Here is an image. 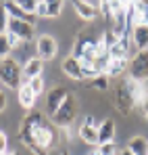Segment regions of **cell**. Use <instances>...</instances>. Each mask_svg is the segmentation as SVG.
<instances>
[{"instance_id":"8d00e7d4","label":"cell","mask_w":148,"mask_h":155,"mask_svg":"<svg viewBox=\"0 0 148 155\" xmlns=\"http://www.w3.org/2000/svg\"><path fill=\"white\" fill-rule=\"evenodd\" d=\"M6 155H21L19 151H11V153H6Z\"/></svg>"},{"instance_id":"52a82bcc","label":"cell","mask_w":148,"mask_h":155,"mask_svg":"<svg viewBox=\"0 0 148 155\" xmlns=\"http://www.w3.org/2000/svg\"><path fill=\"white\" fill-rule=\"evenodd\" d=\"M77 134H79V138H81L83 143H88V145H92V147H98V124H96L94 115H86V117H83V122H81V126L77 130Z\"/></svg>"},{"instance_id":"74e56055","label":"cell","mask_w":148,"mask_h":155,"mask_svg":"<svg viewBox=\"0 0 148 155\" xmlns=\"http://www.w3.org/2000/svg\"><path fill=\"white\" fill-rule=\"evenodd\" d=\"M63 155H69V153H63Z\"/></svg>"},{"instance_id":"d6a6232c","label":"cell","mask_w":148,"mask_h":155,"mask_svg":"<svg viewBox=\"0 0 148 155\" xmlns=\"http://www.w3.org/2000/svg\"><path fill=\"white\" fill-rule=\"evenodd\" d=\"M61 136H63L65 140H69V138H71V130H69V126H65V128H61Z\"/></svg>"},{"instance_id":"9a60e30c","label":"cell","mask_w":148,"mask_h":155,"mask_svg":"<svg viewBox=\"0 0 148 155\" xmlns=\"http://www.w3.org/2000/svg\"><path fill=\"white\" fill-rule=\"evenodd\" d=\"M73 8L83 21H94V19L98 17V13L92 8V4H90L88 0H73Z\"/></svg>"},{"instance_id":"ac0fdd59","label":"cell","mask_w":148,"mask_h":155,"mask_svg":"<svg viewBox=\"0 0 148 155\" xmlns=\"http://www.w3.org/2000/svg\"><path fill=\"white\" fill-rule=\"evenodd\" d=\"M129 42L127 38H119L111 48H109V57L111 59H127L129 57Z\"/></svg>"},{"instance_id":"f546056e","label":"cell","mask_w":148,"mask_h":155,"mask_svg":"<svg viewBox=\"0 0 148 155\" xmlns=\"http://www.w3.org/2000/svg\"><path fill=\"white\" fill-rule=\"evenodd\" d=\"M100 15L106 17V19H113V13H111V2H100Z\"/></svg>"},{"instance_id":"5bb4252c","label":"cell","mask_w":148,"mask_h":155,"mask_svg":"<svg viewBox=\"0 0 148 155\" xmlns=\"http://www.w3.org/2000/svg\"><path fill=\"white\" fill-rule=\"evenodd\" d=\"M115 122L113 120H104L98 124V145H104V143H113L115 140Z\"/></svg>"},{"instance_id":"30bf717a","label":"cell","mask_w":148,"mask_h":155,"mask_svg":"<svg viewBox=\"0 0 148 155\" xmlns=\"http://www.w3.org/2000/svg\"><path fill=\"white\" fill-rule=\"evenodd\" d=\"M61 13H63V2H61V0H40V2H38L36 17L54 19V17H61Z\"/></svg>"},{"instance_id":"5b68a950","label":"cell","mask_w":148,"mask_h":155,"mask_svg":"<svg viewBox=\"0 0 148 155\" xmlns=\"http://www.w3.org/2000/svg\"><path fill=\"white\" fill-rule=\"evenodd\" d=\"M129 78L144 82L148 78V51H138L129 61Z\"/></svg>"},{"instance_id":"83f0119b","label":"cell","mask_w":148,"mask_h":155,"mask_svg":"<svg viewBox=\"0 0 148 155\" xmlns=\"http://www.w3.org/2000/svg\"><path fill=\"white\" fill-rule=\"evenodd\" d=\"M138 11H140V23L148 27V2H138Z\"/></svg>"},{"instance_id":"277c9868","label":"cell","mask_w":148,"mask_h":155,"mask_svg":"<svg viewBox=\"0 0 148 155\" xmlns=\"http://www.w3.org/2000/svg\"><path fill=\"white\" fill-rule=\"evenodd\" d=\"M75 111H77L75 97L69 92V97L65 99V103L56 109V113L50 115V122H52L54 126H58V128H65V126H69V124L75 120Z\"/></svg>"},{"instance_id":"4dcf8cb0","label":"cell","mask_w":148,"mask_h":155,"mask_svg":"<svg viewBox=\"0 0 148 155\" xmlns=\"http://www.w3.org/2000/svg\"><path fill=\"white\" fill-rule=\"evenodd\" d=\"M8 34V31H6ZM8 40H11V46L13 48H17V46H21V40L17 38V36H13V34H8Z\"/></svg>"},{"instance_id":"4fadbf2b","label":"cell","mask_w":148,"mask_h":155,"mask_svg":"<svg viewBox=\"0 0 148 155\" xmlns=\"http://www.w3.org/2000/svg\"><path fill=\"white\" fill-rule=\"evenodd\" d=\"M42 69H44V61L40 57H29L23 65V80L29 82L33 78H40L42 76Z\"/></svg>"},{"instance_id":"f1b7e54d","label":"cell","mask_w":148,"mask_h":155,"mask_svg":"<svg viewBox=\"0 0 148 155\" xmlns=\"http://www.w3.org/2000/svg\"><path fill=\"white\" fill-rule=\"evenodd\" d=\"M8 153V138H6V134L0 130V155H6Z\"/></svg>"},{"instance_id":"9c48e42d","label":"cell","mask_w":148,"mask_h":155,"mask_svg":"<svg viewBox=\"0 0 148 155\" xmlns=\"http://www.w3.org/2000/svg\"><path fill=\"white\" fill-rule=\"evenodd\" d=\"M8 34L17 36L21 42H29L36 36V25L29 21H21V19H11L8 21Z\"/></svg>"},{"instance_id":"8fae6325","label":"cell","mask_w":148,"mask_h":155,"mask_svg":"<svg viewBox=\"0 0 148 155\" xmlns=\"http://www.w3.org/2000/svg\"><path fill=\"white\" fill-rule=\"evenodd\" d=\"M67 97H69V90H67V88H63V86H54V88L48 92V99H46V111H48V115L56 113V109L65 103Z\"/></svg>"},{"instance_id":"484cf974","label":"cell","mask_w":148,"mask_h":155,"mask_svg":"<svg viewBox=\"0 0 148 155\" xmlns=\"http://www.w3.org/2000/svg\"><path fill=\"white\" fill-rule=\"evenodd\" d=\"M27 84H29V88L33 90V94H36V97L44 92V80H42V78H33V80H29Z\"/></svg>"},{"instance_id":"1f68e13d","label":"cell","mask_w":148,"mask_h":155,"mask_svg":"<svg viewBox=\"0 0 148 155\" xmlns=\"http://www.w3.org/2000/svg\"><path fill=\"white\" fill-rule=\"evenodd\" d=\"M4 109H6V94L0 90V113H2Z\"/></svg>"},{"instance_id":"7a4b0ae2","label":"cell","mask_w":148,"mask_h":155,"mask_svg":"<svg viewBox=\"0 0 148 155\" xmlns=\"http://www.w3.org/2000/svg\"><path fill=\"white\" fill-rule=\"evenodd\" d=\"M21 80H23V67L15 61V59H2L0 61V82L6 88H21Z\"/></svg>"},{"instance_id":"d6986e66","label":"cell","mask_w":148,"mask_h":155,"mask_svg":"<svg viewBox=\"0 0 148 155\" xmlns=\"http://www.w3.org/2000/svg\"><path fill=\"white\" fill-rule=\"evenodd\" d=\"M127 149L134 155H148V140L144 136H131L127 143Z\"/></svg>"},{"instance_id":"cb8c5ba5","label":"cell","mask_w":148,"mask_h":155,"mask_svg":"<svg viewBox=\"0 0 148 155\" xmlns=\"http://www.w3.org/2000/svg\"><path fill=\"white\" fill-rule=\"evenodd\" d=\"M90 86L96 88V90H106V88H109V76H106V74L96 76L94 80H90Z\"/></svg>"},{"instance_id":"4316f807","label":"cell","mask_w":148,"mask_h":155,"mask_svg":"<svg viewBox=\"0 0 148 155\" xmlns=\"http://www.w3.org/2000/svg\"><path fill=\"white\" fill-rule=\"evenodd\" d=\"M115 153H117V145H115V140H113V143L98 145V155H115Z\"/></svg>"},{"instance_id":"8992f818","label":"cell","mask_w":148,"mask_h":155,"mask_svg":"<svg viewBox=\"0 0 148 155\" xmlns=\"http://www.w3.org/2000/svg\"><path fill=\"white\" fill-rule=\"evenodd\" d=\"M134 105H136V101H134V97H131V92H129L127 78H125V80L119 82V86H117V90H115V107H117L123 115H127V113L134 109Z\"/></svg>"},{"instance_id":"7402d4cb","label":"cell","mask_w":148,"mask_h":155,"mask_svg":"<svg viewBox=\"0 0 148 155\" xmlns=\"http://www.w3.org/2000/svg\"><path fill=\"white\" fill-rule=\"evenodd\" d=\"M15 4L23 11L25 15L36 17V11H38V0H15Z\"/></svg>"},{"instance_id":"6da1fadb","label":"cell","mask_w":148,"mask_h":155,"mask_svg":"<svg viewBox=\"0 0 148 155\" xmlns=\"http://www.w3.org/2000/svg\"><path fill=\"white\" fill-rule=\"evenodd\" d=\"M19 138L33 155H46L54 143V132L44 113L29 111L21 122Z\"/></svg>"},{"instance_id":"ba28073f","label":"cell","mask_w":148,"mask_h":155,"mask_svg":"<svg viewBox=\"0 0 148 155\" xmlns=\"http://www.w3.org/2000/svg\"><path fill=\"white\" fill-rule=\"evenodd\" d=\"M36 51H38V57H40L42 61H50V59L56 57V52H58V44H56V40H54L52 36L42 34V36L36 40Z\"/></svg>"},{"instance_id":"603a6c76","label":"cell","mask_w":148,"mask_h":155,"mask_svg":"<svg viewBox=\"0 0 148 155\" xmlns=\"http://www.w3.org/2000/svg\"><path fill=\"white\" fill-rule=\"evenodd\" d=\"M11 51H13V46H11L8 34H0V61H2V59H8Z\"/></svg>"},{"instance_id":"44dd1931","label":"cell","mask_w":148,"mask_h":155,"mask_svg":"<svg viewBox=\"0 0 148 155\" xmlns=\"http://www.w3.org/2000/svg\"><path fill=\"white\" fill-rule=\"evenodd\" d=\"M127 86H129V92H131V97H134L136 103H142V101L146 99V92H144L142 82H138V80H134V78H127Z\"/></svg>"},{"instance_id":"3957f363","label":"cell","mask_w":148,"mask_h":155,"mask_svg":"<svg viewBox=\"0 0 148 155\" xmlns=\"http://www.w3.org/2000/svg\"><path fill=\"white\" fill-rule=\"evenodd\" d=\"M73 57L77 61H90L96 63L98 61V51H96V38L90 36H77L73 44Z\"/></svg>"},{"instance_id":"e0dca14e","label":"cell","mask_w":148,"mask_h":155,"mask_svg":"<svg viewBox=\"0 0 148 155\" xmlns=\"http://www.w3.org/2000/svg\"><path fill=\"white\" fill-rule=\"evenodd\" d=\"M131 40H134V44H136L138 51H148V27L138 23V25L134 27Z\"/></svg>"},{"instance_id":"d590c367","label":"cell","mask_w":148,"mask_h":155,"mask_svg":"<svg viewBox=\"0 0 148 155\" xmlns=\"http://www.w3.org/2000/svg\"><path fill=\"white\" fill-rule=\"evenodd\" d=\"M88 155H98V149H94V151H90Z\"/></svg>"},{"instance_id":"e575fe53","label":"cell","mask_w":148,"mask_h":155,"mask_svg":"<svg viewBox=\"0 0 148 155\" xmlns=\"http://www.w3.org/2000/svg\"><path fill=\"white\" fill-rule=\"evenodd\" d=\"M119 155H134V153H131V151H129V149H127V147H125L123 151H119Z\"/></svg>"},{"instance_id":"836d02e7","label":"cell","mask_w":148,"mask_h":155,"mask_svg":"<svg viewBox=\"0 0 148 155\" xmlns=\"http://www.w3.org/2000/svg\"><path fill=\"white\" fill-rule=\"evenodd\" d=\"M142 109H144V115L148 117V97L144 99V101H142Z\"/></svg>"},{"instance_id":"7c38bea8","label":"cell","mask_w":148,"mask_h":155,"mask_svg":"<svg viewBox=\"0 0 148 155\" xmlns=\"http://www.w3.org/2000/svg\"><path fill=\"white\" fill-rule=\"evenodd\" d=\"M61 69H63V74H65V76L71 78V80H77V82L86 80L83 71H81V65H79V61L75 59L73 54H69V57H65V59H63V63H61Z\"/></svg>"},{"instance_id":"d4e9b609","label":"cell","mask_w":148,"mask_h":155,"mask_svg":"<svg viewBox=\"0 0 148 155\" xmlns=\"http://www.w3.org/2000/svg\"><path fill=\"white\" fill-rule=\"evenodd\" d=\"M8 21H11L8 11H6L4 4H0V34H6L8 31Z\"/></svg>"},{"instance_id":"ffe728a7","label":"cell","mask_w":148,"mask_h":155,"mask_svg":"<svg viewBox=\"0 0 148 155\" xmlns=\"http://www.w3.org/2000/svg\"><path fill=\"white\" fill-rule=\"evenodd\" d=\"M125 69H129V61H127V59H111L109 69H106V76L117 78V76H121Z\"/></svg>"},{"instance_id":"2e32d148","label":"cell","mask_w":148,"mask_h":155,"mask_svg":"<svg viewBox=\"0 0 148 155\" xmlns=\"http://www.w3.org/2000/svg\"><path fill=\"white\" fill-rule=\"evenodd\" d=\"M19 105L23 107V109H27V111H33V105H36V94H33V90L29 88V84L25 82V84H21V88H19Z\"/></svg>"}]
</instances>
